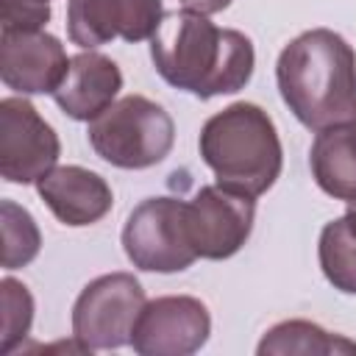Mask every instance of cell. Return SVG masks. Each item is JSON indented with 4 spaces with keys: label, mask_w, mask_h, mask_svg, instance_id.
I'll list each match as a JSON object with an SVG mask.
<instances>
[{
    "label": "cell",
    "mask_w": 356,
    "mask_h": 356,
    "mask_svg": "<svg viewBox=\"0 0 356 356\" xmlns=\"http://www.w3.org/2000/svg\"><path fill=\"white\" fill-rule=\"evenodd\" d=\"M156 72L195 97H217L245 89L253 75V42L234 28H217L206 14L170 11L150 36Z\"/></svg>",
    "instance_id": "1"
},
{
    "label": "cell",
    "mask_w": 356,
    "mask_h": 356,
    "mask_svg": "<svg viewBox=\"0 0 356 356\" xmlns=\"http://www.w3.org/2000/svg\"><path fill=\"white\" fill-rule=\"evenodd\" d=\"M275 81L289 111L312 131L356 114V53L328 28L295 36L278 56Z\"/></svg>",
    "instance_id": "2"
},
{
    "label": "cell",
    "mask_w": 356,
    "mask_h": 356,
    "mask_svg": "<svg viewBox=\"0 0 356 356\" xmlns=\"http://www.w3.org/2000/svg\"><path fill=\"white\" fill-rule=\"evenodd\" d=\"M217 184L259 197L281 175L284 150L270 114L256 103H231L206 120L197 139Z\"/></svg>",
    "instance_id": "3"
},
{
    "label": "cell",
    "mask_w": 356,
    "mask_h": 356,
    "mask_svg": "<svg viewBox=\"0 0 356 356\" xmlns=\"http://www.w3.org/2000/svg\"><path fill=\"white\" fill-rule=\"evenodd\" d=\"M92 150L120 170H145L167 159L175 142L172 117L145 95H125L89 120Z\"/></svg>",
    "instance_id": "4"
},
{
    "label": "cell",
    "mask_w": 356,
    "mask_h": 356,
    "mask_svg": "<svg viewBox=\"0 0 356 356\" xmlns=\"http://www.w3.org/2000/svg\"><path fill=\"white\" fill-rule=\"evenodd\" d=\"M122 250L145 273H181L197 253L186 228V203L175 197H147L125 220Z\"/></svg>",
    "instance_id": "5"
},
{
    "label": "cell",
    "mask_w": 356,
    "mask_h": 356,
    "mask_svg": "<svg viewBox=\"0 0 356 356\" xmlns=\"http://www.w3.org/2000/svg\"><path fill=\"white\" fill-rule=\"evenodd\" d=\"M145 289L131 273H108L89 281L72 306V337L86 350H111L131 345Z\"/></svg>",
    "instance_id": "6"
},
{
    "label": "cell",
    "mask_w": 356,
    "mask_h": 356,
    "mask_svg": "<svg viewBox=\"0 0 356 356\" xmlns=\"http://www.w3.org/2000/svg\"><path fill=\"white\" fill-rule=\"evenodd\" d=\"M58 156V136L31 100H0V175L8 184H36L56 167Z\"/></svg>",
    "instance_id": "7"
},
{
    "label": "cell",
    "mask_w": 356,
    "mask_h": 356,
    "mask_svg": "<svg viewBox=\"0 0 356 356\" xmlns=\"http://www.w3.org/2000/svg\"><path fill=\"white\" fill-rule=\"evenodd\" d=\"M211 317L192 295H164L147 300L136 317L131 348L139 356H189L206 345Z\"/></svg>",
    "instance_id": "8"
},
{
    "label": "cell",
    "mask_w": 356,
    "mask_h": 356,
    "mask_svg": "<svg viewBox=\"0 0 356 356\" xmlns=\"http://www.w3.org/2000/svg\"><path fill=\"white\" fill-rule=\"evenodd\" d=\"M256 203L250 195L231 192L220 184L203 186L186 203V228L200 259H231L253 231Z\"/></svg>",
    "instance_id": "9"
},
{
    "label": "cell",
    "mask_w": 356,
    "mask_h": 356,
    "mask_svg": "<svg viewBox=\"0 0 356 356\" xmlns=\"http://www.w3.org/2000/svg\"><path fill=\"white\" fill-rule=\"evenodd\" d=\"M64 44L44 31H0V78L19 95H53L67 78Z\"/></svg>",
    "instance_id": "10"
},
{
    "label": "cell",
    "mask_w": 356,
    "mask_h": 356,
    "mask_svg": "<svg viewBox=\"0 0 356 356\" xmlns=\"http://www.w3.org/2000/svg\"><path fill=\"white\" fill-rule=\"evenodd\" d=\"M36 192L53 217L70 228H83L103 220L114 203L106 178L78 164L53 167L44 178L36 181Z\"/></svg>",
    "instance_id": "11"
},
{
    "label": "cell",
    "mask_w": 356,
    "mask_h": 356,
    "mask_svg": "<svg viewBox=\"0 0 356 356\" xmlns=\"http://www.w3.org/2000/svg\"><path fill=\"white\" fill-rule=\"evenodd\" d=\"M122 89L120 67L95 50H83L70 58L67 78L53 92L58 108L72 120H95L103 114Z\"/></svg>",
    "instance_id": "12"
},
{
    "label": "cell",
    "mask_w": 356,
    "mask_h": 356,
    "mask_svg": "<svg viewBox=\"0 0 356 356\" xmlns=\"http://www.w3.org/2000/svg\"><path fill=\"white\" fill-rule=\"evenodd\" d=\"M309 164L317 186L325 195L345 203L356 197V147L345 122L317 131L309 150Z\"/></svg>",
    "instance_id": "13"
},
{
    "label": "cell",
    "mask_w": 356,
    "mask_h": 356,
    "mask_svg": "<svg viewBox=\"0 0 356 356\" xmlns=\"http://www.w3.org/2000/svg\"><path fill=\"white\" fill-rule=\"evenodd\" d=\"M256 350L259 356H339L356 353V342L328 334L309 320H284L261 337Z\"/></svg>",
    "instance_id": "14"
},
{
    "label": "cell",
    "mask_w": 356,
    "mask_h": 356,
    "mask_svg": "<svg viewBox=\"0 0 356 356\" xmlns=\"http://www.w3.org/2000/svg\"><path fill=\"white\" fill-rule=\"evenodd\" d=\"M120 25V0H70L67 6V36L83 50L117 39Z\"/></svg>",
    "instance_id": "15"
},
{
    "label": "cell",
    "mask_w": 356,
    "mask_h": 356,
    "mask_svg": "<svg viewBox=\"0 0 356 356\" xmlns=\"http://www.w3.org/2000/svg\"><path fill=\"white\" fill-rule=\"evenodd\" d=\"M317 256L328 284L345 295H356V236L348 231L345 217L325 222L320 231Z\"/></svg>",
    "instance_id": "16"
},
{
    "label": "cell",
    "mask_w": 356,
    "mask_h": 356,
    "mask_svg": "<svg viewBox=\"0 0 356 356\" xmlns=\"http://www.w3.org/2000/svg\"><path fill=\"white\" fill-rule=\"evenodd\" d=\"M0 222H3V267L17 270L31 264L42 248V234L31 211L17 206L14 200H3Z\"/></svg>",
    "instance_id": "17"
},
{
    "label": "cell",
    "mask_w": 356,
    "mask_h": 356,
    "mask_svg": "<svg viewBox=\"0 0 356 356\" xmlns=\"http://www.w3.org/2000/svg\"><path fill=\"white\" fill-rule=\"evenodd\" d=\"M0 303H3V337L0 348L3 353H11L31 331L33 323V298L25 284L17 278H3L0 281Z\"/></svg>",
    "instance_id": "18"
},
{
    "label": "cell",
    "mask_w": 356,
    "mask_h": 356,
    "mask_svg": "<svg viewBox=\"0 0 356 356\" xmlns=\"http://www.w3.org/2000/svg\"><path fill=\"white\" fill-rule=\"evenodd\" d=\"M120 36L125 42H142L150 39L161 19H164V8L161 0H120Z\"/></svg>",
    "instance_id": "19"
},
{
    "label": "cell",
    "mask_w": 356,
    "mask_h": 356,
    "mask_svg": "<svg viewBox=\"0 0 356 356\" xmlns=\"http://www.w3.org/2000/svg\"><path fill=\"white\" fill-rule=\"evenodd\" d=\"M3 31H42L50 19L47 0H0Z\"/></svg>",
    "instance_id": "20"
},
{
    "label": "cell",
    "mask_w": 356,
    "mask_h": 356,
    "mask_svg": "<svg viewBox=\"0 0 356 356\" xmlns=\"http://www.w3.org/2000/svg\"><path fill=\"white\" fill-rule=\"evenodd\" d=\"M181 6L184 8H189V11H197V14H220V11H225L228 6H231V0H181Z\"/></svg>",
    "instance_id": "21"
},
{
    "label": "cell",
    "mask_w": 356,
    "mask_h": 356,
    "mask_svg": "<svg viewBox=\"0 0 356 356\" xmlns=\"http://www.w3.org/2000/svg\"><path fill=\"white\" fill-rule=\"evenodd\" d=\"M345 225H348V231L356 236V197L353 200H348V211H345Z\"/></svg>",
    "instance_id": "22"
},
{
    "label": "cell",
    "mask_w": 356,
    "mask_h": 356,
    "mask_svg": "<svg viewBox=\"0 0 356 356\" xmlns=\"http://www.w3.org/2000/svg\"><path fill=\"white\" fill-rule=\"evenodd\" d=\"M345 125H348V136H350V142H353V147H356V114H353Z\"/></svg>",
    "instance_id": "23"
}]
</instances>
